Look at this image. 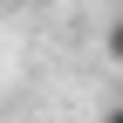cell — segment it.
<instances>
[{
  "label": "cell",
  "mask_w": 123,
  "mask_h": 123,
  "mask_svg": "<svg viewBox=\"0 0 123 123\" xmlns=\"http://www.w3.org/2000/svg\"><path fill=\"white\" fill-rule=\"evenodd\" d=\"M103 55H110V68H123V14L103 27Z\"/></svg>",
  "instance_id": "6da1fadb"
},
{
  "label": "cell",
  "mask_w": 123,
  "mask_h": 123,
  "mask_svg": "<svg viewBox=\"0 0 123 123\" xmlns=\"http://www.w3.org/2000/svg\"><path fill=\"white\" fill-rule=\"evenodd\" d=\"M96 123H123V103H110V110H103V116H96Z\"/></svg>",
  "instance_id": "7a4b0ae2"
}]
</instances>
